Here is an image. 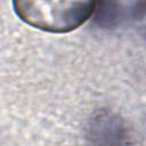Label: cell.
<instances>
[{
  "mask_svg": "<svg viewBox=\"0 0 146 146\" xmlns=\"http://www.w3.org/2000/svg\"><path fill=\"white\" fill-rule=\"evenodd\" d=\"M96 1H14L15 14L34 29L67 33L84 24L95 11Z\"/></svg>",
  "mask_w": 146,
  "mask_h": 146,
  "instance_id": "6da1fadb",
  "label": "cell"
},
{
  "mask_svg": "<svg viewBox=\"0 0 146 146\" xmlns=\"http://www.w3.org/2000/svg\"><path fill=\"white\" fill-rule=\"evenodd\" d=\"M140 3L131 2L127 3L124 2H108V1H100L96 2L94 15L96 21L99 23L100 26L110 27L120 24L121 22L127 19V16L129 17H137L138 16V9Z\"/></svg>",
  "mask_w": 146,
  "mask_h": 146,
  "instance_id": "7a4b0ae2",
  "label": "cell"
},
{
  "mask_svg": "<svg viewBox=\"0 0 146 146\" xmlns=\"http://www.w3.org/2000/svg\"><path fill=\"white\" fill-rule=\"evenodd\" d=\"M94 138L105 145H116L123 139V128L116 117L99 114L91 125Z\"/></svg>",
  "mask_w": 146,
  "mask_h": 146,
  "instance_id": "3957f363",
  "label": "cell"
}]
</instances>
